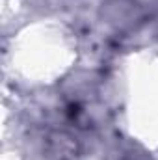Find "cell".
<instances>
[{
    "mask_svg": "<svg viewBox=\"0 0 158 160\" xmlns=\"http://www.w3.org/2000/svg\"><path fill=\"white\" fill-rule=\"evenodd\" d=\"M106 22L116 28H128L140 19V8L130 0H110L102 9Z\"/></svg>",
    "mask_w": 158,
    "mask_h": 160,
    "instance_id": "cell-1",
    "label": "cell"
},
{
    "mask_svg": "<svg viewBox=\"0 0 158 160\" xmlns=\"http://www.w3.org/2000/svg\"><path fill=\"white\" fill-rule=\"evenodd\" d=\"M52 145L56 149V153H62V155H69L75 151V143L71 142V138L67 134H56L52 136Z\"/></svg>",
    "mask_w": 158,
    "mask_h": 160,
    "instance_id": "cell-2",
    "label": "cell"
}]
</instances>
